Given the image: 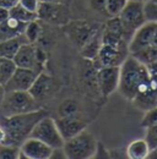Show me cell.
<instances>
[{
    "instance_id": "d6a6232c",
    "label": "cell",
    "mask_w": 157,
    "mask_h": 159,
    "mask_svg": "<svg viewBox=\"0 0 157 159\" xmlns=\"http://www.w3.org/2000/svg\"><path fill=\"white\" fill-rule=\"evenodd\" d=\"M19 4L21 6H23L25 9H27L28 11L37 14L39 5H40V0H20Z\"/></svg>"
},
{
    "instance_id": "ba28073f",
    "label": "cell",
    "mask_w": 157,
    "mask_h": 159,
    "mask_svg": "<svg viewBox=\"0 0 157 159\" xmlns=\"http://www.w3.org/2000/svg\"><path fill=\"white\" fill-rule=\"evenodd\" d=\"M128 45L129 44L111 45L102 43L98 55L93 60H91L92 65L96 70L104 66H120L123 61L130 55Z\"/></svg>"
},
{
    "instance_id": "277c9868",
    "label": "cell",
    "mask_w": 157,
    "mask_h": 159,
    "mask_svg": "<svg viewBox=\"0 0 157 159\" xmlns=\"http://www.w3.org/2000/svg\"><path fill=\"white\" fill-rule=\"evenodd\" d=\"M97 139L87 130L81 131L74 137L64 142V152L68 159H90L95 157Z\"/></svg>"
},
{
    "instance_id": "4dcf8cb0",
    "label": "cell",
    "mask_w": 157,
    "mask_h": 159,
    "mask_svg": "<svg viewBox=\"0 0 157 159\" xmlns=\"http://www.w3.org/2000/svg\"><path fill=\"white\" fill-rule=\"evenodd\" d=\"M145 139L147 141V143H149L151 149L157 148V124L150 125V126L146 127Z\"/></svg>"
},
{
    "instance_id": "f546056e",
    "label": "cell",
    "mask_w": 157,
    "mask_h": 159,
    "mask_svg": "<svg viewBox=\"0 0 157 159\" xmlns=\"http://www.w3.org/2000/svg\"><path fill=\"white\" fill-rule=\"evenodd\" d=\"M144 14L146 21L157 22V2L152 0L144 1Z\"/></svg>"
},
{
    "instance_id": "4316f807",
    "label": "cell",
    "mask_w": 157,
    "mask_h": 159,
    "mask_svg": "<svg viewBox=\"0 0 157 159\" xmlns=\"http://www.w3.org/2000/svg\"><path fill=\"white\" fill-rule=\"evenodd\" d=\"M130 55L136 58L142 64L149 65V64H152V62L157 61V49H155V48H145V49L137 50L135 53H131Z\"/></svg>"
},
{
    "instance_id": "836d02e7",
    "label": "cell",
    "mask_w": 157,
    "mask_h": 159,
    "mask_svg": "<svg viewBox=\"0 0 157 159\" xmlns=\"http://www.w3.org/2000/svg\"><path fill=\"white\" fill-rule=\"evenodd\" d=\"M109 157H111V152L108 149H106V147L101 142H98L97 149H96V153H95L93 158H109Z\"/></svg>"
},
{
    "instance_id": "8d00e7d4",
    "label": "cell",
    "mask_w": 157,
    "mask_h": 159,
    "mask_svg": "<svg viewBox=\"0 0 157 159\" xmlns=\"http://www.w3.org/2000/svg\"><path fill=\"white\" fill-rule=\"evenodd\" d=\"M146 67H147L150 75H157V61L152 62V64L146 65Z\"/></svg>"
},
{
    "instance_id": "ab89813d",
    "label": "cell",
    "mask_w": 157,
    "mask_h": 159,
    "mask_svg": "<svg viewBox=\"0 0 157 159\" xmlns=\"http://www.w3.org/2000/svg\"><path fill=\"white\" fill-rule=\"evenodd\" d=\"M4 93H5V88H4V86L0 83V104H1V100H2V97H4Z\"/></svg>"
},
{
    "instance_id": "3957f363",
    "label": "cell",
    "mask_w": 157,
    "mask_h": 159,
    "mask_svg": "<svg viewBox=\"0 0 157 159\" xmlns=\"http://www.w3.org/2000/svg\"><path fill=\"white\" fill-rule=\"evenodd\" d=\"M39 102L30 91H5L0 104V115L11 116L40 109Z\"/></svg>"
},
{
    "instance_id": "7a4b0ae2",
    "label": "cell",
    "mask_w": 157,
    "mask_h": 159,
    "mask_svg": "<svg viewBox=\"0 0 157 159\" xmlns=\"http://www.w3.org/2000/svg\"><path fill=\"white\" fill-rule=\"evenodd\" d=\"M150 79L149 70L145 64L133 55H129L120 65V79L118 91L125 99L131 100L136 96L141 86Z\"/></svg>"
},
{
    "instance_id": "4fadbf2b",
    "label": "cell",
    "mask_w": 157,
    "mask_h": 159,
    "mask_svg": "<svg viewBox=\"0 0 157 159\" xmlns=\"http://www.w3.org/2000/svg\"><path fill=\"white\" fill-rule=\"evenodd\" d=\"M120 66H104L97 70V88L103 98L114 93L119 86Z\"/></svg>"
},
{
    "instance_id": "f35d334b",
    "label": "cell",
    "mask_w": 157,
    "mask_h": 159,
    "mask_svg": "<svg viewBox=\"0 0 157 159\" xmlns=\"http://www.w3.org/2000/svg\"><path fill=\"white\" fill-rule=\"evenodd\" d=\"M43 2H55V4H65V5H69L71 0H40Z\"/></svg>"
},
{
    "instance_id": "9a60e30c",
    "label": "cell",
    "mask_w": 157,
    "mask_h": 159,
    "mask_svg": "<svg viewBox=\"0 0 157 159\" xmlns=\"http://www.w3.org/2000/svg\"><path fill=\"white\" fill-rule=\"evenodd\" d=\"M20 158L50 159L53 148L35 137L26 139L20 146Z\"/></svg>"
},
{
    "instance_id": "e575fe53",
    "label": "cell",
    "mask_w": 157,
    "mask_h": 159,
    "mask_svg": "<svg viewBox=\"0 0 157 159\" xmlns=\"http://www.w3.org/2000/svg\"><path fill=\"white\" fill-rule=\"evenodd\" d=\"M20 0H0V6L6 7V9H11L12 6H15L16 4H19Z\"/></svg>"
},
{
    "instance_id": "1f68e13d",
    "label": "cell",
    "mask_w": 157,
    "mask_h": 159,
    "mask_svg": "<svg viewBox=\"0 0 157 159\" xmlns=\"http://www.w3.org/2000/svg\"><path fill=\"white\" fill-rule=\"evenodd\" d=\"M154 124H157V107L145 111L144 118L141 120V127L146 129L147 126L154 125Z\"/></svg>"
},
{
    "instance_id": "44dd1931",
    "label": "cell",
    "mask_w": 157,
    "mask_h": 159,
    "mask_svg": "<svg viewBox=\"0 0 157 159\" xmlns=\"http://www.w3.org/2000/svg\"><path fill=\"white\" fill-rule=\"evenodd\" d=\"M28 40L23 34H20L17 37L10 38L6 40L0 42V58H6V59H12L15 54L17 53L19 48Z\"/></svg>"
},
{
    "instance_id": "d6986e66",
    "label": "cell",
    "mask_w": 157,
    "mask_h": 159,
    "mask_svg": "<svg viewBox=\"0 0 157 159\" xmlns=\"http://www.w3.org/2000/svg\"><path fill=\"white\" fill-rule=\"evenodd\" d=\"M26 25L27 23L21 22V21L9 16L4 22L0 23V42L17 37L20 34H23Z\"/></svg>"
},
{
    "instance_id": "d590c367",
    "label": "cell",
    "mask_w": 157,
    "mask_h": 159,
    "mask_svg": "<svg viewBox=\"0 0 157 159\" xmlns=\"http://www.w3.org/2000/svg\"><path fill=\"white\" fill-rule=\"evenodd\" d=\"M9 16H10V10H9V9H6V7L0 6V23H1V22H4V21L9 17Z\"/></svg>"
},
{
    "instance_id": "2e32d148",
    "label": "cell",
    "mask_w": 157,
    "mask_h": 159,
    "mask_svg": "<svg viewBox=\"0 0 157 159\" xmlns=\"http://www.w3.org/2000/svg\"><path fill=\"white\" fill-rule=\"evenodd\" d=\"M102 43L111 45L129 44L124 37V31L118 16L109 17V20L102 26Z\"/></svg>"
},
{
    "instance_id": "ac0fdd59",
    "label": "cell",
    "mask_w": 157,
    "mask_h": 159,
    "mask_svg": "<svg viewBox=\"0 0 157 159\" xmlns=\"http://www.w3.org/2000/svg\"><path fill=\"white\" fill-rule=\"evenodd\" d=\"M55 88H57V83L53 80V77H50L49 75L42 71L39 72L32 87L30 88V92L40 103L44 99H48L55 92Z\"/></svg>"
},
{
    "instance_id": "7402d4cb",
    "label": "cell",
    "mask_w": 157,
    "mask_h": 159,
    "mask_svg": "<svg viewBox=\"0 0 157 159\" xmlns=\"http://www.w3.org/2000/svg\"><path fill=\"white\" fill-rule=\"evenodd\" d=\"M150 149L151 148H150L146 139H137L131 141L128 144L125 153H126V157L129 159H146Z\"/></svg>"
},
{
    "instance_id": "e0dca14e",
    "label": "cell",
    "mask_w": 157,
    "mask_h": 159,
    "mask_svg": "<svg viewBox=\"0 0 157 159\" xmlns=\"http://www.w3.org/2000/svg\"><path fill=\"white\" fill-rule=\"evenodd\" d=\"M55 121H57L59 131L65 141L74 137L81 131L86 130L87 124H88L81 116H78V114L70 115V116H59V119H57Z\"/></svg>"
},
{
    "instance_id": "7c38bea8",
    "label": "cell",
    "mask_w": 157,
    "mask_h": 159,
    "mask_svg": "<svg viewBox=\"0 0 157 159\" xmlns=\"http://www.w3.org/2000/svg\"><path fill=\"white\" fill-rule=\"evenodd\" d=\"M134 107L144 113L157 107V75H150V79L139 89L131 100Z\"/></svg>"
},
{
    "instance_id": "83f0119b",
    "label": "cell",
    "mask_w": 157,
    "mask_h": 159,
    "mask_svg": "<svg viewBox=\"0 0 157 159\" xmlns=\"http://www.w3.org/2000/svg\"><path fill=\"white\" fill-rule=\"evenodd\" d=\"M20 146L0 143V159H20Z\"/></svg>"
},
{
    "instance_id": "603a6c76",
    "label": "cell",
    "mask_w": 157,
    "mask_h": 159,
    "mask_svg": "<svg viewBox=\"0 0 157 159\" xmlns=\"http://www.w3.org/2000/svg\"><path fill=\"white\" fill-rule=\"evenodd\" d=\"M42 34H43V27L39 19L27 22L23 31V36L30 43H37Z\"/></svg>"
},
{
    "instance_id": "b9f144b4",
    "label": "cell",
    "mask_w": 157,
    "mask_h": 159,
    "mask_svg": "<svg viewBox=\"0 0 157 159\" xmlns=\"http://www.w3.org/2000/svg\"><path fill=\"white\" fill-rule=\"evenodd\" d=\"M152 1H155V2H157V0H152Z\"/></svg>"
},
{
    "instance_id": "8992f818",
    "label": "cell",
    "mask_w": 157,
    "mask_h": 159,
    "mask_svg": "<svg viewBox=\"0 0 157 159\" xmlns=\"http://www.w3.org/2000/svg\"><path fill=\"white\" fill-rule=\"evenodd\" d=\"M12 60L16 67L33 69L38 72H42L45 65L47 55L42 50V48L37 45V43L26 42L19 48Z\"/></svg>"
},
{
    "instance_id": "74e56055",
    "label": "cell",
    "mask_w": 157,
    "mask_h": 159,
    "mask_svg": "<svg viewBox=\"0 0 157 159\" xmlns=\"http://www.w3.org/2000/svg\"><path fill=\"white\" fill-rule=\"evenodd\" d=\"M6 139H7L6 131L0 126V143H6Z\"/></svg>"
},
{
    "instance_id": "6da1fadb",
    "label": "cell",
    "mask_w": 157,
    "mask_h": 159,
    "mask_svg": "<svg viewBox=\"0 0 157 159\" xmlns=\"http://www.w3.org/2000/svg\"><path fill=\"white\" fill-rule=\"evenodd\" d=\"M47 115H48V111L43 108L33 111L23 113V114L11 115V116L0 115V126L6 131V135H7L6 143L21 146V143L25 139L30 137L35 125Z\"/></svg>"
},
{
    "instance_id": "d4e9b609",
    "label": "cell",
    "mask_w": 157,
    "mask_h": 159,
    "mask_svg": "<svg viewBox=\"0 0 157 159\" xmlns=\"http://www.w3.org/2000/svg\"><path fill=\"white\" fill-rule=\"evenodd\" d=\"M16 65L12 59L0 58V83L4 86L14 74Z\"/></svg>"
},
{
    "instance_id": "52a82bcc",
    "label": "cell",
    "mask_w": 157,
    "mask_h": 159,
    "mask_svg": "<svg viewBox=\"0 0 157 159\" xmlns=\"http://www.w3.org/2000/svg\"><path fill=\"white\" fill-rule=\"evenodd\" d=\"M30 137H35L40 139L45 144L50 146L52 148H59L64 146L65 139H63L58 129L55 119L50 118L49 115L42 118L32 129Z\"/></svg>"
},
{
    "instance_id": "60d3db41",
    "label": "cell",
    "mask_w": 157,
    "mask_h": 159,
    "mask_svg": "<svg viewBox=\"0 0 157 159\" xmlns=\"http://www.w3.org/2000/svg\"><path fill=\"white\" fill-rule=\"evenodd\" d=\"M137 1H146V0H137Z\"/></svg>"
},
{
    "instance_id": "30bf717a",
    "label": "cell",
    "mask_w": 157,
    "mask_h": 159,
    "mask_svg": "<svg viewBox=\"0 0 157 159\" xmlns=\"http://www.w3.org/2000/svg\"><path fill=\"white\" fill-rule=\"evenodd\" d=\"M37 15L39 20L47 22L49 25L65 26L70 21V9H69V5H65V4L40 1Z\"/></svg>"
},
{
    "instance_id": "5bb4252c",
    "label": "cell",
    "mask_w": 157,
    "mask_h": 159,
    "mask_svg": "<svg viewBox=\"0 0 157 159\" xmlns=\"http://www.w3.org/2000/svg\"><path fill=\"white\" fill-rule=\"evenodd\" d=\"M38 75V71L33 69L16 67L9 81L4 84V88L5 91H30Z\"/></svg>"
},
{
    "instance_id": "8fae6325",
    "label": "cell",
    "mask_w": 157,
    "mask_h": 159,
    "mask_svg": "<svg viewBox=\"0 0 157 159\" xmlns=\"http://www.w3.org/2000/svg\"><path fill=\"white\" fill-rule=\"evenodd\" d=\"M129 53H135L145 48L157 49V22L146 21L129 42Z\"/></svg>"
},
{
    "instance_id": "484cf974",
    "label": "cell",
    "mask_w": 157,
    "mask_h": 159,
    "mask_svg": "<svg viewBox=\"0 0 157 159\" xmlns=\"http://www.w3.org/2000/svg\"><path fill=\"white\" fill-rule=\"evenodd\" d=\"M128 0H104V10L108 17H117L124 6L126 5Z\"/></svg>"
},
{
    "instance_id": "cb8c5ba5",
    "label": "cell",
    "mask_w": 157,
    "mask_h": 159,
    "mask_svg": "<svg viewBox=\"0 0 157 159\" xmlns=\"http://www.w3.org/2000/svg\"><path fill=\"white\" fill-rule=\"evenodd\" d=\"M10 16L14 17V19H16V20L21 21V22H25V23L38 19V15L37 14L28 11L27 9H25L20 4H16L15 6H12L10 9Z\"/></svg>"
},
{
    "instance_id": "9c48e42d",
    "label": "cell",
    "mask_w": 157,
    "mask_h": 159,
    "mask_svg": "<svg viewBox=\"0 0 157 159\" xmlns=\"http://www.w3.org/2000/svg\"><path fill=\"white\" fill-rule=\"evenodd\" d=\"M64 28L71 43L80 49L92 37V34L101 28V26L86 20H70L64 26Z\"/></svg>"
},
{
    "instance_id": "5b68a950",
    "label": "cell",
    "mask_w": 157,
    "mask_h": 159,
    "mask_svg": "<svg viewBox=\"0 0 157 159\" xmlns=\"http://www.w3.org/2000/svg\"><path fill=\"white\" fill-rule=\"evenodd\" d=\"M118 19L121 23L124 37L129 43L137 30L146 22L144 14V1L128 0L126 5L119 14Z\"/></svg>"
},
{
    "instance_id": "f1b7e54d",
    "label": "cell",
    "mask_w": 157,
    "mask_h": 159,
    "mask_svg": "<svg viewBox=\"0 0 157 159\" xmlns=\"http://www.w3.org/2000/svg\"><path fill=\"white\" fill-rule=\"evenodd\" d=\"M59 116H70V115H76L78 114V104L76 100L66 99L64 100L58 109Z\"/></svg>"
},
{
    "instance_id": "ffe728a7",
    "label": "cell",
    "mask_w": 157,
    "mask_h": 159,
    "mask_svg": "<svg viewBox=\"0 0 157 159\" xmlns=\"http://www.w3.org/2000/svg\"><path fill=\"white\" fill-rule=\"evenodd\" d=\"M101 47H102V27L97 30L92 34V37L80 48V54L83 59L91 61L98 55Z\"/></svg>"
}]
</instances>
